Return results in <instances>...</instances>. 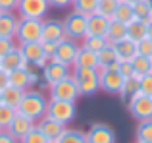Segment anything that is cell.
I'll use <instances>...</instances> for the list:
<instances>
[{"mask_svg": "<svg viewBox=\"0 0 152 143\" xmlns=\"http://www.w3.org/2000/svg\"><path fill=\"white\" fill-rule=\"evenodd\" d=\"M98 75H100V91L108 95H119V89H121L123 77L118 70H106V68H96Z\"/></svg>", "mask_w": 152, "mask_h": 143, "instance_id": "30bf717a", "label": "cell"}, {"mask_svg": "<svg viewBox=\"0 0 152 143\" xmlns=\"http://www.w3.org/2000/svg\"><path fill=\"white\" fill-rule=\"evenodd\" d=\"M73 68L96 70L98 68V54L93 52V50H89V49H85V46H79L77 58H75V62H73Z\"/></svg>", "mask_w": 152, "mask_h": 143, "instance_id": "603a6c76", "label": "cell"}, {"mask_svg": "<svg viewBox=\"0 0 152 143\" xmlns=\"http://www.w3.org/2000/svg\"><path fill=\"white\" fill-rule=\"evenodd\" d=\"M139 91L146 97H152V74H145L139 77Z\"/></svg>", "mask_w": 152, "mask_h": 143, "instance_id": "8d00e7d4", "label": "cell"}, {"mask_svg": "<svg viewBox=\"0 0 152 143\" xmlns=\"http://www.w3.org/2000/svg\"><path fill=\"white\" fill-rule=\"evenodd\" d=\"M0 143H19L8 130H0Z\"/></svg>", "mask_w": 152, "mask_h": 143, "instance_id": "f6af8a7d", "label": "cell"}, {"mask_svg": "<svg viewBox=\"0 0 152 143\" xmlns=\"http://www.w3.org/2000/svg\"><path fill=\"white\" fill-rule=\"evenodd\" d=\"M56 143H87V133L79 132V130H71V128H66L64 133L58 137Z\"/></svg>", "mask_w": 152, "mask_h": 143, "instance_id": "f546056e", "label": "cell"}, {"mask_svg": "<svg viewBox=\"0 0 152 143\" xmlns=\"http://www.w3.org/2000/svg\"><path fill=\"white\" fill-rule=\"evenodd\" d=\"M146 4H148V6L152 8V0H146Z\"/></svg>", "mask_w": 152, "mask_h": 143, "instance_id": "681fc988", "label": "cell"}, {"mask_svg": "<svg viewBox=\"0 0 152 143\" xmlns=\"http://www.w3.org/2000/svg\"><path fill=\"white\" fill-rule=\"evenodd\" d=\"M18 23H19V15H15L14 12H0V37L15 39Z\"/></svg>", "mask_w": 152, "mask_h": 143, "instance_id": "d6986e66", "label": "cell"}, {"mask_svg": "<svg viewBox=\"0 0 152 143\" xmlns=\"http://www.w3.org/2000/svg\"><path fill=\"white\" fill-rule=\"evenodd\" d=\"M19 143H48V139H46V137L37 130V126H35V130H31Z\"/></svg>", "mask_w": 152, "mask_h": 143, "instance_id": "f35d334b", "label": "cell"}, {"mask_svg": "<svg viewBox=\"0 0 152 143\" xmlns=\"http://www.w3.org/2000/svg\"><path fill=\"white\" fill-rule=\"evenodd\" d=\"M15 114H18V110L14 108V106H8V105H0V130H6L8 126L12 124V120L15 118Z\"/></svg>", "mask_w": 152, "mask_h": 143, "instance_id": "e575fe53", "label": "cell"}, {"mask_svg": "<svg viewBox=\"0 0 152 143\" xmlns=\"http://www.w3.org/2000/svg\"><path fill=\"white\" fill-rule=\"evenodd\" d=\"M56 49H58V43H54V41H42V52H45L48 58H52L56 54Z\"/></svg>", "mask_w": 152, "mask_h": 143, "instance_id": "b9f144b4", "label": "cell"}, {"mask_svg": "<svg viewBox=\"0 0 152 143\" xmlns=\"http://www.w3.org/2000/svg\"><path fill=\"white\" fill-rule=\"evenodd\" d=\"M0 105H2V95H0Z\"/></svg>", "mask_w": 152, "mask_h": 143, "instance_id": "f907efd6", "label": "cell"}, {"mask_svg": "<svg viewBox=\"0 0 152 143\" xmlns=\"http://www.w3.org/2000/svg\"><path fill=\"white\" fill-rule=\"evenodd\" d=\"M77 52H79V45L77 41L73 39H62L58 43V49H56V54L50 58V60H56V62H62L66 66H73L75 58H77Z\"/></svg>", "mask_w": 152, "mask_h": 143, "instance_id": "8fae6325", "label": "cell"}, {"mask_svg": "<svg viewBox=\"0 0 152 143\" xmlns=\"http://www.w3.org/2000/svg\"><path fill=\"white\" fill-rule=\"evenodd\" d=\"M118 72L121 74V77L125 79V77H133L135 75V70H133V64L131 62H119V68H118Z\"/></svg>", "mask_w": 152, "mask_h": 143, "instance_id": "ab89813d", "label": "cell"}, {"mask_svg": "<svg viewBox=\"0 0 152 143\" xmlns=\"http://www.w3.org/2000/svg\"><path fill=\"white\" fill-rule=\"evenodd\" d=\"M15 10H18L19 18L45 19L50 10V4H48V0H19Z\"/></svg>", "mask_w": 152, "mask_h": 143, "instance_id": "52a82bcc", "label": "cell"}, {"mask_svg": "<svg viewBox=\"0 0 152 143\" xmlns=\"http://www.w3.org/2000/svg\"><path fill=\"white\" fill-rule=\"evenodd\" d=\"M62 39H66V31H64L62 19H42V41L60 43Z\"/></svg>", "mask_w": 152, "mask_h": 143, "instance_id": "e0dca14e", "label": "cell"}, {"mask_svg": "<svg viewBox=\"0 0 152 143\" xmlns=\"http://www.w3.org/2000/svg\"><path fill=\"white\" fill-rule=\"evenodd\" d=\"M10 77V85L14 87H19V89H29V87L37 85L41 81L37 72H33L31 68H18V70H12L8 74Z\"/></svg>", "mask_w": 152, "mask_h": 143, "instance_id": "7c38bea8", "label": "cell"}, {"mask_svg": "<svg viewBox=\"0 0 152 143\" xmlns=\"http://www.w3.org/2000/svg\"><path fill=\"white\" fill-rule=\"evenodd\" d=\"M119 2L121 0H98V6H96V14L102 15L106 19H114V14L118 10Z\"/></svg>", "mask_w": 152, "mask_h": 143, "instance_id": "4316f807", "label": "cell"}, {"mask_svg": "<svg viewBox=\"0 0 152 143\" xmlns=\"http://www.w3.org/2000/svg\"><path fill=\"white\" fill-rule=\"evenodd\" d=\"M46 108H48V99L45 97V93L37 89H27L15 110L23 116L31 118L33 122H39L42 116H46Z\"/></svg>", "mask_w": 152, "mask_h": 143, "instance_id": "6da1fadb", "label": "cell"}, {"mask_svg": "<svg viewBox=\"0 0 152 143\" xmlns=\"http://www.w3.org/2000/svg\"><path fill=\"white\" fill-rule=\"evenodd\" d=\"M15 39H18V43H41L42 41V19L19 18Z\"/></svg>", "mask_w": 152, "mask_h": 143, "instance_id": "3957f363", "label": "cell"}, {"mask_svg": "<svg viewBox=\"0 0 152 143\" xmlns=\"http://www.w3.org/2000/svg\"><path fill=\"white\" fill-rule=\"evenodd\" d=\"M71 66H66L62 64V62H56V60H48V64L42 68V79H45L46 85H54V83H58L60 79L67 77V75L71 74L69 72Z\"/></svg>", "mask_w": 152, "mask_h": 143, "instance_id": "9a60e30c", "label": "cell"}, {"mask_svg": "<svg viewBox=\"0 0 152 143\" xmlns=\"http://www.w3.org/2000/svg\"><path fill=\"white\" fill-rule=\"evenodd\" d=\"M50 8H56V10H64V8H69L73 4V0H48Z\"/></svg>", "mask_w": 152, "mask_h": 143, "instance_id": "ee69618b", "label": "cell"}, {"mask_svg": "<svg viewBox=\"0 0 152 143\" xmlns=\"http://www.w3.org/2000/svg\"><path fill=\"white\" fill-rule=\"evenodd\" d=\"M66 128H67V126L60 124L58 120H54V118H50V116H42L41 120L37 122V130L46 137V139H48V143H56V141H58V137L64 133Z\"/></svg>", "mask_w": 152, "mask_h": 143, "instance_id": "5bb4252c", "label": "cell"}, {"mask_svg": "<svg viewBox=\"0 0 152 143\" xmlns=\"http://www.w3.org/2000/svg\"><path fill=\"white\" fill-rule=\"evenodd\" d=\"M137 91H139V77H137V75H133V77H125L123 83H121V89H119V97L131 99Z\"/></svg>", "mask_w": 152, "mask_h": 143, "instance_id": "d6a6232c", "label": "cell"}, {"mask_svg": "<svg viewBox=\"0 0 152 143\" xmlns=\"http://www.w3.org/2000/svg\"><path fill=\"white\" fill-rule=\"evenodd\" d=\"M19 0H0V12H14Z\"/></svg>", "mask_w": 152, "mask_h": 143, "instance_id": "7bdbcfd3", "label": "cell"}, {"mask_svg": "<svg viewBox=\"0 0 152 143\" xmlns=\"http://www.w3.org/2000/svg\"><path fill=\"white\" fill-rule=\"evenodd\" d=\"M108 45V39L106 37H94V35H85L83 37V45L85 49L93 50V52H100V50L104 49V46Z\"/></svg>", "mask_w": 152, "mask_h": 143, "instance_id": "836d02e7", "label": "cell"}, {"mask_svg": "<svg viewBox=\"0 0 152 143\" xmlns=\"http://www.w3.org/2000/svg\"><path fill=\"white\" fill-rule=\"evenodd\" d=\"M146 37H148L150 41H152V21L146 23Z\"/></svg>", "mask_w": 152, "mask_h": 143, "instance_id": "7dc6e473", "label": "cell"}, {"mask_svg": "<svg viewBox=\"0 0 152 143\" xmlns=\"http://www.w3.org/2000/svg\"><path fill=\"white\" fill-rule=\"evenodd\" d=\"M137 143H146V141H137Z\"/></svg>", "mask_w": 152, "mask_h": 143, "instance_id": "816d5d0a", "label": "cell"}, {"mask_svg": "<svg viewBox=\"0 0 152 143\" xmlns=\"http://www.w3.org/2000/svg\"><path fill=\"white\" fill-rule=\"evenodd\" d=\"M114 45V49H115V52H118V58H119V62H131L135 56H137V43L135 41H131L129 37H125V39H121V41H118V43H112Z\"/></svg>", "mask_w": 152, "mask_h": 143, "instance_id": "44dd1931", "label": "cell"}, {"mask_svg": "<svg viewBox=\"0 0 152 143\" xmlns=\"http://www.w3.org/2000/svg\"><path fill=\"white\" fill-rule=\"evenodd\" d=\"M77 97H79V89L71 74L67 77L60 79L58 83L50 85V101H73L75 102Z\"/></svg>", "mask_w": 152, "mask_h": 143, "instance_id": "5b68a950", "label": "cell"}, {"mask_svg": "<svg viewBox=\"0 0 152 143\" xmlns=\"http://www.w3.org/2000/svg\"><path fill=\"white\" fill-rule=\"evenodd\" d=\"M12 49H15L14 39H10V37H0V56H4L6 52H10Z\"/></svg>", "mask_w": 152, "mask_h": 143, "instance_id": "60d3db41", "label": "cell"}, {"mask_svg": "<svg viewBox=\"0 0 152 143\" xmlns=\"http://www.w3.org/2000/svg\"><path fill=\"white\" fill-rule=\"evenodd\" d=\"M87 143H115V132L112 130V126L96 122L87 132Z\"/></svg>", "mask_w": 152, "mask_h": 143, "instance_id": "4fadbf2b", "label": "cell"}, {"mask_svg": "<svg viewBox=\"0 0 152 143\" xmlns=\"http://www.w3.org/2000/svg\"><path fill=\"white\" fill-rule=\"evenodd\" d=\"M73 10L75 12H79V14H83V15H93V14H96V6H98V0H73Z\"/></svg>", "mask_w": 152, "mask_h": 143, "instance_id": "1f68e13d", "label": "cell"}, {"mask_svg": "<svg viewBox=\"0 0 152 143\" xmlns=\"http://www.w3.org/2000/svg\"><path fill=\"white\" fill-rule=\"evenodd\" d=\"M127 108H129V114L135 120H139V122L148 120V118H152V97H146L141 91H137V93L129 99Z\"/></svg>", "mask_w": 152, "mask_h": 143, "instance_id": "ba28073f", "label": "cell"}, {"mask_svg": "<svg viewBox=\"0 0 152 143\" xmlns=\"http://www.w3.org/2000/svg\"><path fill=\"white\" fill-rule=\"evenodd\" d=\"M46 116H50V118H54V120H58L60 124L67 126L77 116V106H75L73 101H50L48 99Z\"/></svg>", "mask_w": 152, "mask_h": 143, "instance_id": "277c9868", "label": "cell"}, {"mask_svg": "<svg viewBox=\"0 0 152 143\" xmlns=\"http://www.w3.org/2000/svg\"><path fill=\"white\" fill-rule=\"evenodd\" d=\"M131 64H133V70H135V75H137V77H141V75H145V74H152V58L137 54V56L131 60Z\"/></svg>", "mask_w": 152, "mask_h": 143, "instance_id": "83f0119b", "label": "cell"}, {"mask_svg": "<svg viewBox=\"0 0 152 143\" xmlns=\"http://www.w3.org/2000/svg\"><path fill=\"white\" fill-rule=\"evenodd\" d=\"M8 85H10V77H8V72L0 70V91H2L4 87H8Z\"/></svg>", "mask_w": 152, "mask_h": 143, "instance_id": "bcb514c9", "label": "cell"}, {"mask_svg": "<svg viewBox=\"0 0 152 143\" xmlns=\"http://www.w3.org/2000/svg\"><path fill=\"white\" fill-rule=\"evenodd\" d=\"M73 79L77 83L79 97H94L100 91V75L91 68H73Z\"/></svg>", "mask_w": 152, "mask_h": 143, "instance_id": "7a4b0ae2", "label": "cell"}, {"mask_svg": "<svg viewBox=\"0 0 152 143\" xmlns=\"http://www.w3.org/2000/svg\"><path fill=\"white\" fill-rule=\"evenodd\" d=\"M18 68H29V64H27V60L23 58V54L19 52V49L15 46L10 52H6L4 56H0V70L10 74L12 70H18Z\"/></svg>", "mask_w": 152, "mask_h": 143, "instance_id": "ac0fdd59", "label": "cell"}, {"mask_svg": "<svg viewBox=\"0 0 152 143\" xmlns=\"http://www.w3.org/2000/svg\"><path fill=\"white\" fill-rule=\"evenodd\" d=\"M64 23V31H66V37L67 39H83L87 35V15L79 14V12H69L66 18L62 19Z\"/></svg>", "mask_w": 152, "mask_h": 143, "instance_id": "8992f818", "label": "cell"}, {"mask_svg": "<svg viewBox=\"0 0 152 143\" xmlns=\"http://www.w3.org/2000/svg\"><path fill=\"white\" fill-rule=\"evenodd\" d=\"M135 137H137V141L152 143V118L139 122L137 128H135Z\"/></svg>", "mask_w": 152, "mask_h": 143, "instance_id": "f1b7e54d", "label": "cell"}, {"mask_svg": "<svg viewBox=\"0 0 152 143\" xmlns=\"http://www.w3.org/2000/svg\"><path fill=\"white\" fill-rule=\"evenodd\" d=\"M110 19L102 18L98 14H93L87 18V35H94V37H106Z\"/></svg>", "mask_w": 152, "mask_h": 143, "instance_id": "7402d4cb", "label": "cell"}, {"mask_svg": "<svg viewBox=\"0 0 152 143\" xmlns=\"http://www.w3.org/2000/svg\"><path fill=\"white\" fill-rule=\"evenodd\" d=\"M127 37L131 39V41H135V43H139L141 39H145L146 37V23H142V21H139V19H131L129 23H127Z\"/></svg>", "mask_w": 152, "mask_h": 143, "instance_id": "484cf974", "label": "cell"}, {"mask_svg": "<svg viewBox=\"0 0 152 143\" xmlns=\"http://www.w3.org/2000/svg\"><path fill=\"white\" fill-rule=\"evenodd\" d=\"M121 2L129 4V6H135V4H137V2H142V0H121Z\"/></svg>", "mask_w": 152, "mask_h": 143, "instance_id": "c3c4849f", "label": "cell"}, {"mask_svg": "<svg viewBox=\"0 0 152 143\" xmlns=\"http://www.w3.org/2000/svg\"><path fill=\"white\" fill-rule=\"evenodd\" d=\"M127 37V25L118 19H110V25H108V31H106V39L108 43H118L121 39Z\"/></svg>", "mask_w": 152, "mask_h": 143, "instance_id": "d4e9b609", "label": "cell"}, {"mask_svg": "<svg viewBox=\"0 0 152 143\" xmlns=\"http://www.w3.org/2000/svg\"><path fill=\"white\" fill-rule=\"evenodd\" d=\"M137 54L146 56V58H152V41H150L148 37L141 39V41L137 43Z\"/></svg>", "mask_w": 152, "mask_h": 143, "instance_id": "74e56055", "label": "cell"}, {"mask_svg": "<svg viewBox=\"0 0 152 143\" xmlns=\"http://www.w3.org/2000/svg\"><path fill=\"white\" fill-rule=\"evenodd\" d=\"M27 89H19V87H14V85H8L4 87L2 91H0V95H2V102L8 106H14V108H18L19 102H21L23 95H25Z\"/></svg>", "mask_w": 152, "mask_h": 143, "instance_id": "cb8c5ba5", "label": "cell"}, {"mask_svg": "<svg viewBox=\"0 0 152 143\" xmlns=\"http://www.w3.org/2000/svg\"><path fill=\"white\" fill-rule=\"evenodd\" d=\"M133 18L139 19V21H142V23L152 21V8L146 4V0L137 2V4L133 6Z\"/></svg>", "mask_w": 152, "mask_h": 143, "instance_id": "4dcf8cb0", "label": "cell"}, {"mask_svg": "<svg viewBox=\"0 0 152 143\" xmlns=\"http://www.w3.org/2000/svg\"><path fill=\"white\" fill-rule=\"evenodd\" d=\"M96 54H98V66L100 68H106V70H118L119 68V58H118V52H115L112 43H108Z\"/></svg>", "mask_w": 152, "mask_h": 143, "instance_id": "ffe728a7", "label": "cell"}, {"mask_svg": "<svg viewBox=\"0 0 152 143\" xmlns=\"http://www.w3.org/2000/svg\"><path fill=\"white\" fill-rule=\"evenodd\" d=\"M19 52L23 54V58L27 60L29 66L35 68H45L48 64L50 58L42 52V43H19Z\"/></svg>", "mask_w": 152, "mask_h": 143, "instance_id": "9c48e42d", "label": "cell"}, {"mask_svg": "<svg viewBox=\"0 0 152 143\" xmlns=\"http://www.w3.org/2000/svg\"><path fill=\"white\" fill-rule=\"evenodd\" d=\"M35 126H37V122H33L31 118H27V116H23V114H15V118L12 120V124L8 126V132L12 133V136L15 137L18 141H21L23 137L27 136V133L31 132V130H35Z\"/></svg>", "mask_w": 152, "mask_h": 143, "instance_id": "2e32d148", "label": "cell"}, {"mask_svg": "<svg viewBox=\"0 0 152 143\" xmlns=\"http://www.w3.org/2000/svg\"><path fill=\"white\" fill-rule=\"evenodd\" d=\"M114 19H118V21H121V23L127 25V23L133 19V6H129V4H125V2H119L118 10H115V14H114Z\"/></svg>", "mask_w": 152, "mask_h": 143, "instance_id": "d590c367", "label": "cell"}]
</instances>
